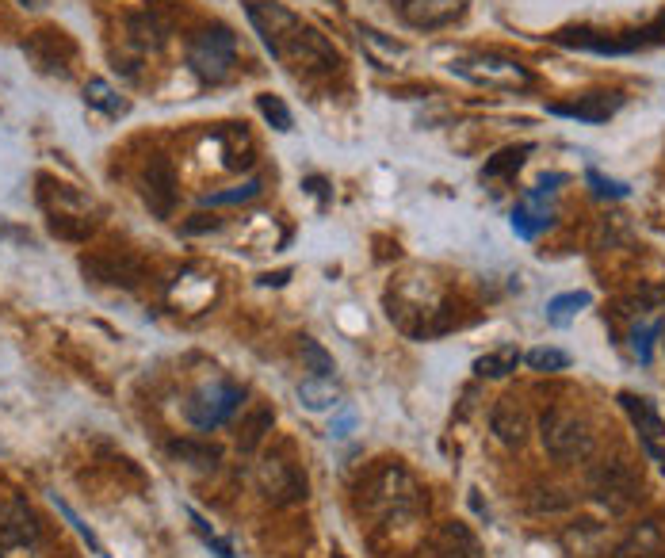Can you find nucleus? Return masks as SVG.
<instances>
[{
    "mask_svg": "<svg viewBox=\"0 0 665 558\" xmlns=\"http://www.w3.org/2000/svg\"><path fill=\"white\" fill-rule=\"evenodd\" d=\"M451 73L478 88H494V92H524L536 85L532 69L505 54H459V58H451Z\"/></svg>",
    "mask_w": 665,
    "mask_h": 558,
    "instance_id": "1",
    "label": "nucleus"
},
{
    "mask_svg": "<svg viewBox=\"0 0 665 558\" xmlns=\"http://www.w3.org/2000/svg\"><path fill=\"white\" fill-rule=\"evenodd\" d=\"M543 448L562 463H578V459H589V451H593V432L574 413L551 409L543 417Z\"/></svg>",
    "mask_w": 665,
    "mask_h": 558,
    "instance_id": "7",
    "label": "nucleus"
},
{
    "mask_svg": "<svg viewBox=\"0 0 665 558\" xmlns=\"http://www.w3.org/2000/svg\"><path fill=\"white\" fill-rule=\"evenodd\" d=\"M620 406H623V413L631 417L635 432H639V444H643V451L665 471V421H662V413L654 409L650 398H639V394H631V390H623L620 394Z\"/></svg>",
    "mask_w": 665,
    "mask_h": 558,
    "instance_id": "13",
    "label": "nucleus"
},
{
    "mask_svg": "<svg viewBox=\"0 0 665 558\" xmlns=\"http://www.w3.org/2000/svg\"><path fill=\"white\" fill-rule=\"evenodd\" d=\"M279 62H287L295 73H302V77H329V73L341 69V50L329 43L318 27L302 23L295 43L287 46V54H283Z\"/></svg>",
    "mask_w": 665,
    "mask_h": 558,
    "instance_id": "5",
    "label": "nucleus"
},
{
    "mask_svg": "<svg viewBox=\"0 0 665 558\" xmlns=\"http://www.w3.org/2000/svg\"><path fill=\"white\" fill-rule=\"evenodd\" d=\"M421 555L425 558H482V547H478V539L471 536L467 524L448 520V524H440V528L432 532Z\"/></svg>",
    "mask_w": 665,
    "mask_h": 558,
    "instance_id": "17",
    "label": "nucleus"
},
{
    "mask_svg": "<svg viewBox=\"0 0 665 558\" xmlns=\"http://www.w3.org/2000/svg\"><path fill=\"white\" fill-rule=\"evenodd\" d=\"M241 387H234V383H222V379H215V383H207V387H199L184 402V417L192 421L199 432H211L218 429V425H226L230 417L237 413V406H241Z\"/></svg>",
    "mask_w": 665,
    "mask_h": 558,
    "instance_id": "6",
    "label": "nucleus"
},
{
    "mask_svg": "<svg viewBox=\"0 0 665 558\" xmlns=\"http://www.w3.org/2000/svg\"><path fill=\"white\" fill-rule=\"evenodd\" d=\"M192 524H195V528H199V536L207 539V543H215V547H218V555H222V558H234V551H230V543H226V539H218L215 532H211V528H207V524H203V516H199V513H192Z\"/></svg>",
    "mask_w": 665,
    "mask_h": 558,
    "instance_id": "33",
    "label": "nucleus"
},
{
    "mask_svg": "<svg viewBox=\"0 0 665 558\" xmlns=\"http://www.w3.org/2000/svg\"><path fill=\"white\" fill-rule=\"evenodd\" d=\"M272 425H276V413H272V409H253V413L241 421V432H237L241 451H257V444L264 440V432H272Z\"/></svg>",
    "mask_w": 665,
    "mask_h": 558,
    "instance_id": "24",
    "label": "nucleus"
},
{
    "mask_svg": "<svg viewBox=\"0 0 665 558\" xmlns=\"http://www.w3.org/2000/svg\"><path fill=\"white\" fill-rule=\"evenodd\" d=\"M172 35V23L165 20V16H157L153 8H146V12H134V16H127V39L134 43V50H161V46L169 43Z\"/></svg>",
    "mask_w": 665,
    "mask_h": 558,
    "instance_id": "20",
    "label": "nucleus"
},
{
    "mask_svg": "<svg viewBox=\"0 0 665 558\" xmlns=\"http://www.w3.org/2000/svg\"><path fill=\"white\" fill-rule=\"evenodd\" d=\"M39 539L35 513L23 501H4L0 505V547H27Z\"/></svg>",
    "mask_w": 665,
    "mask_h": 558,
    "instance_id": "19",
    "label": "nucleus"
},
{
    "mask_svg": "<svg viewBox=\"0 0 665 558\" xmlns=\"http://www.w3.org/2000/svg\"><path fill=\"white\" fill-rule=\"evenodd\" d=\"M195 218H199V222H188L184 234H199V230H207V226H211V230L218 226V218H207V215H195Z\"/></svg>",
    "mask_w": 665,
    "mask_h": 558,
    "instance_id": "35",
    "label": "nucleus"
},
{
    "mask_svg": "<svg viewBox=\"0 0 665 558\" xmlns=\"http://www.w3.org/2000/svg\"><path fill=\"white\" fill-rule=\"evenodd\" d=\"M516 364H520V352H516L513 344H505V348H494V352H486L474 371L478 375H486V379H505V375H513Z\"/></svg>",
    "mask_w": 665,
    "mask_h": 558,
    "instance_id": "23",
    "label": "nucleus"
},
{
    "mask_svg": "<svg viewBox=\"0 0 665 558\" xmlns=\"http://www.w3.org/2000/svg\"><path fill=\"white\" fill-rule=\"evenodd\" d=\"M524 364L539 371V375H551V371H566L570 367V356L562 352V348H532L528 356H524Z\"/></svg>",
    "mask_w": 665,
    "mask_h": 558,
    "instance_id": "27",
    "label": "nucleus"
},
{
    "mask_svg": "<svg viewBox=\"0 0 665 558\" xmlns=\"http://www.w3.org/2000/svg\"><path fill=\"white\" fill-rule=\"evenodd\" d=\"M260 195V180H249L241 188H230V192H207L203 195V207H226V203H249Z\"/></svg>",
    "mask_w": 665,
    "mask_h": 558,
    "instance_id": "31",
    "label": "nucleus"
},
{
    "mask_svg": "<svg viewBox=\"0 0 665 558\" xmlns=\"http://www.w3.org/2000/svg\"><path fill=\"white\" fill-rule=\"evenodd\" d=\"M490 429H494V436L501 444L520 448L528 440V432H532V413H528V406L520 398L505 394V398H497L494 413H490Z\"/></svg>",
    "mask_w": 665,
    "mask_h": 558,
    "instance_id": "16",
    "label": "nucleus"
},
{
    "mask_svg": "<svg viewBox=\"0 0 665 558\" xmlns=\"http://www.w3.org/2000/svg\"><path fill=\"white\" fill-rule=\"evenodd\" d=\"M566 176H543L536 188H528V192L516 199L513 207V230L516 237H532L543 234L551 222H555V184H562Z\"/></svg>",
    "mask_w": 665,
    "mask_h": 558,
    "instance_id": "10",
    "label": "nucleus"
},
{
    "mask_svg": "<svg viewBox=\"0 0 665 558\" xmlns=\"http://www.w3.org/2000/svg\"><path fill=\"white\" fill-rule=\"evenodd\" d=\"M555 43L574 46V50H589V54H635V50H643V46L665 43V16H658V20L650 23V27H643V31H627V39L578 27V31H558Z\"/></svg>",
    "mask_w": 665,
    "mask_h": 558,
    "instance_id": "4",
    "label": "nucleus"
},
{
    "mask_svg": "<svg viewBox=\"0 0 665 558\" xmlns=\"http://www.w3.org/2000/svg\"><path fill=\"white\" fill-rule=\"evenodd\" d=\"M471 0H398V12L417 31H440L467 12Z\"/></svg>",
    "mask_w": 665,
    "mask_h": 558,
    "instance_id": "15",
    "label": "nucleus"
},
{
    "mask_svg": "<svg viewBox=\"0 0 665 558\" xmlns=\"http://www.w3.org/2000/svg\"><path fill=\"white\" fill-rule=\"evenodd\" d=\"M593 494H597V501H604L608 509L623 513V509H631V505L639 501L643 482L635 478V471H631L627 463L616 459V463H604V467L593 471Z\"/></svg>",
    "mask_w": 665,
    "mask_h": 558,
    "instance_id": "14",
    "label": "nucleus"
},
{
    "mask_svg": "<svg viewBox=\"0 0 665 558\" xmlns=\"http://www.w3.org/2000/svg\"><path fill=\"white\" fill-rule=\"evenodd\" d=\"M188 69L203 85H222L237 69V39L230 27H207L188 39Z\"/></svg>",
    "mask_w": 665,
    "mask_h": 558,
    "instance_id": "2",
    "label": "nucleus"
},
{
    "mask_svg": "<svg viewBox=\"0 0 665 558\" xmlns=\"http://www.w3.org/2000/svg\"><path fill=\"white\" fill-rule=\"evenodd\" d=\"M536 150L532 142H520V146H505L501 153H494L490 161H486V169H482V180H509L520 172V165L528 161V153Z\"/></svg>",
    "mask_w": 665,
    "mask_h": 558,
    "instance_id": "22",
    "label": "nucleus"
},
{
    "mask_svg": "<svg viewBox=\"0 0 665 558\" xmlns=\"http://www.w3.org/2000/svg\"><path fill=\"white\" fill-rule=\"evenodd\" d=\"M299 398L306 409H329L337 406V390L329 387V379H310L299 387Z\"/></svg>",
    "mask_w": 665,
    "mask_h": 558,
    "instance_id": "28",
    "label": "nucleus"
},
{
    "mask_svg": "<svg viewBox=\"0 0 665 558\" xmlns=\"http://www.w3.org/2000/svg\"><path fill=\"white\" fill-rule=\"evenodd\" d=\"M589 291H570V295H555V299L547 302V318L551 325H566L570 318H578L581 310L589 306Z\"/></svg>",
    "mask_w": 665,
    "mask_h": 558,
    "instance_id": "25",
    "label": "nucleus"
},
{
    "mask_svg": "<svg viewBox=\"0 0 665 558\" xmlns=\"http://www.w3.org/2000/svg\"><path fill=\"white\" fill-rule=\"evenodd\" d=\"M360 501L367 513L402 516L421 509V486L409 478L402 467H379V471L360 486Z\"/></svg>",
    "mask_w": 665,
    "mask_h": 558,
    "instance_id": "3",
    "label": "nucleus"
},
{
    "mask_svg": "<svg viewBox=\"0 0 665 558\" xmlns=\"http://www.w3.org/2000/svg\"><path fill=\"white\" fill-rule=\"evenodd\" d=\"M245 16L257 27L260 43L272 50V58H283L287 46L295 43V35L302 31V20L295 12H287L283 4H268V0H249Z\"/></svg>",
    "mask_w": 665,
    "mask_h": 558,
    "instance_id": "8",
    "label": "nucleus"
},
{
    "mask_svg": "<svg viewBox=\"0 0 665 558\" xmlns=\"http://www.w3.org/2000/svg\"><path fill=\"white\" fill-rule=\"evenodd\" d=\"M85 276H92L96 283H108V287H123V291H134L142 279H146V264L127 253V249H104V253H92V257L81 260Z\"/></svg>",
    "mask_w": 665,
    "mask_h": 558,
    "instance_id": "12",
    "label": "nucleus"
},
{
    "mask_svg": "<svg viewBox=\"0 0 665 558\" xmlns=\"http://www.w3.org/2000/svg\"><path fill=\"white\" fill-rule=\"evenodd\" d=\"M620 108H623V92H589V96H578L570 104H547L551 115L578 119V123H608Z\"/></svg>",
    "mask_w": 665,
    "mask_h": 558,
    "instance_id": "18",
    "label": "nucleus"
},
{
    "mask_svg": "<svg viewBox=\"0 0 665 558\" xmlns=\"http://www.w3.org/2000/svg\"><path fill=\"white\" fill-rule=\"evenodd\" d=\"M585 180L593 184V192L597 195H612V199H623V195H627V184H620V180H608V176H601L597 169L585 172Z\"/></svg>",
    "mask_w": 665,
    "mask_h": 558,
    "instance_id": "32",
    "label": "nucleus"
},
{
    "mask_svg": "<svg viewBox=\"0 0 665 558\" xmlns=\"http://www.w3.org/2000/svg\"><path fill=\"white\" fill-rule=\"evenodd\" d=\"M31 58L43 65V69H50V73H69V58H73V43L65 39L62 31H35V39H31Z\"/></svg>",
    "mask_w": 665,
    "mask_h": 558,
    "instance_id": "21",
    "label": "nucleus"
},
{
    "mask_svg": "<svg viewBox=\"0 0 665 558\" xmlns=\"http://www.w3.org/2000/svg\"><path fill=\"white\" fill-rule=\"evenodd\" d=\"M257 482L260 494L268 497L272 505H295L306 497V474L295 467V459H287L283 451H272L264 455L257 467Z\"/></svg>",
    "mask_w": 665,
    "mask_h": 558,
    "instance_id": "9",
    "label": "nucleus"
},
{
    "mask_svg": "<svg viewBox=\"0 0 665 558\" xmlns=\"http://www.w3.org/2000/svg\"><path fill=\"white\" fill-rule=\"evenodd\" d=\"M299 356L306 360V367L314 371V379H329V375L337 371V367H333V356H329V352H325V348L314 341V337H302V341H299Z\"/></svg>",
    "mask_w": 665,
    "mask_h": 558,
    "instance_id": "26",
    "label": "nucleus"
},
{
    "mask_svg": "<svg viewBox=\"0 0 665 558\" xmlns=\"http://www.w3.org/2000/svg\"><path fill=\"white\" fill-rule=\"evenodd\" d=\"M654 337H658V325H646L643 333L635 329V352H639L643 364H650V341H654Z\"/></svg>",
    "mask_w": 665,
    "mask_h": 558,
    "instance_id": "34",
    "label": "nucleus"
},
{
    "mask_svg": "<svg viewBox=\"0 0 665 558\" xmlns=\"http://www.w3.org/2000/svg\"><path fill=\"white\" fill-rule=\"evenodd\" d=\"M257 108H260V115H264V119H268V123H272L276 130H283V134L291 130V111H287V104H283L279 96H272V92H260Z\"/></svg>",
    "mask_w": 665,
    "mask_h": 558,
    "instance_id": "30",
    "label": "nucleus"
},
{
    "mask_svg": "<svg viewBox=\"0 0 665 558\" xmlns=\"http://www.w3.org/2000/svg\"><path fill=\"white\" fill-rule=\"evenodd\" d=\"M85 100L92 104V108H100V111H108V115H123L127 111V104L111 92V85L108 81H88V88H85Z\"/></svg>",
    "mask_w": 665,
    "mask_h": 558,
    "instance_id": "29",
    "label": "nucleus"
},
{
    "mask_svg": "<svg viewBox=\"0 0 665 558\" xmlns=\"http://www.w3.org/2000/svg\"><path fill=\"white\" fill-rule=\"evenodd\" d=\"M142 199L157 218H172L176 199H180V180L165 153H150L142 169Z\"/></svg>",
    "mask_w": 665,
    "mask_h": 558,
    "instance_id": "11",
    "label": "nucleus"
}]
</instances>
